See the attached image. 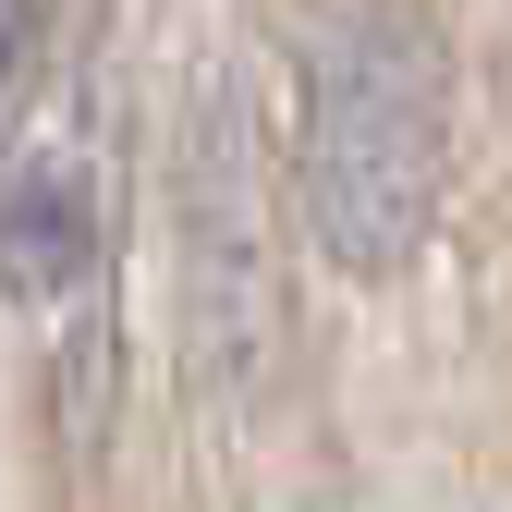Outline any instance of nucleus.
<instances>
[{"label": "nucleus", "instance_id": "obj_2", "mask_svg": "<svg viewBox=\"0 0 512 512\" xmlns=\"http://www.w3.org/2000/svg\"><path fill=\"white\" fill-rule=\"evenodd\" d=\"M183 244H196V354L208 378H244L256 354V305H269V244H256V135L232 86L196 110V147H183Z\"/></svg>", "mask_w": 512, "mask_h": 512}, {"label": "nucleus", "instance_id": "obj_1", "mask_svg": "<svg viewBox=\"0 0 512 512\" xmlns=\"http://www.w3.org/2000/svg\"><path fill=\"white\" fill-rule=\"evenodd\" d=\"M293 196H305L317 256L354 281H391L427 256L439 196H452V49L427 13L366 0L305 49Z\"/></svg>", "mask_w": 512, "mask_h": 512}, {"label": "nucleus", "instance_id": "obj_4", "mask_svg": "<svg viewBox=\"0 0 512 512\" xmlns=\"http://www.w3.org/2000/svg\"><path fill=\"white\" fill-rule=\"evenodd\" d=\"M25 49H37V0H0V110L25 86Z\"/></svg>", "mask_w": 512, "mask_h": 512}, {"label": "nucleus", "instance_id": "obj_3", "mask_svg": "<svg viewBox=\"0 0 512 512\" xmlns=\"http://www.w3.org/2000/svg\"><path fill=\"white\" fill-rule=\"evenodd\" d=\"M110 281V183L74 135H37L0 159V293L37 317H74Z\"/></svg>", "mask_w": 512, "mask_h": 512}]
</instances>
